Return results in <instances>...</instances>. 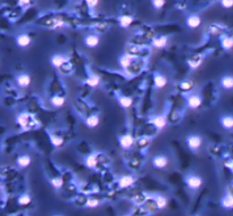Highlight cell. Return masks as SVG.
Listing matches in <instances>:
<instances>
[{
  "instance_id": "cell-1",
  "label": "cell",
  "mask_w": 233,
  "mask_h": 216,
  "mask_svg": "<svg viewBox=\"0 0 233 216\" xmlns=\"http://www.w3.org/2000/svg\"><path fill=\"white\" fill-rule=\"evenodd\" d=\"M204 183L202 178L199 175H195V174H190L185 178V184L186 187L190 189V190H198Z\"/></svg>"
},
{
  "instance_id": "cell-2",
  "label": "cell",
  "mask_w": 233,
  "mask_h": 216,
  "mask_svg": "<svg viewBox=\"0 0 233 216\" xmlns=\"http://www.w3.org/2000/svg\"><path fill=\"white\" fill-rule=\"evenodd\" d=\"M185 143L190 150H198L202 145V136L198 134H190L186 136Z\"/></svg>"
},
{
  "instance_id": "cell-3",
  "label": "cell",
  "mask_w": 233,
  "mask_h": 216,
  "mask_svg": "<svg viewBox=\"0 0 233 216\" xmlns=\"http://www.w3.org/2000/svg\"><path fill=\"white\" fill-rule=\"evenodd\" d=\"M32 118L33 116L31 114L26 113V112H22V113L18 114V116L16 117V122L18 123V125L22 127V129H28L33 123Z\"/></svg>"
},
{
  "instance_id": "cell-4",
  "label": "cell",
  "mask_w": 233,
  "mask_h": 216,
  "mask_svg": "<svg viewBox=\"0 0 233 216\" xmlns=\"http://www.w3.org/2000/svg\"><path fill=\"white\" fill-rule=\"evenodd\" d=\"M151 164H153V166H154L155 169H165V167L168 165L167 156L162 155V154L154 156V157H153V159H151Z\"/></svg>"
},
{
  "instance_id": "cell-5",
  "label": "cell",
  "mask_w": 233,
  "mask_h": 216,
  "mask_svg": "<svg viewBox=\"0 0 233 216\" xmlns=\"http://www.w3.org/2000/svg\"><path fill=\"white\" fill-rule=\"evenodd\" d=\"M135 61V56H133V55H131V54H129V52H126V54H124V55H122L121 57H120V61H118V63H120V65H121L122 68H124V70H129L131 67V65L133 64V61Z\"/></svg>"
},
{
  "instance_id": "cell-6",
  "label": "cell",
  "mask_w": 233,
  "mask_h": 216,
  "mask_svg": "<svg viewBox=\"0 0 233 216\" xmlns=\"http://www.w3.org/2000/svg\"><path fill=\"white\" fill-rule=\"evenodd\" d=\"M31 82H32V79L28 73H21V74L16 76V84L18 85L19 88L25 89V88L30 87Z\"/></svg>"
},
{
  "instance_id": "cell-7",
  "label": "cell",
  "mask_w": 233,
  "mask_h": 216,
  "mask_svg": "<svg viewBox=\"0 0 233 216\" xmlns=\"http://www.w3.org/2000/svg\"><path fill=\"white\" fill-rule=\"evenodd\" d=\"M118 142H120V146L123 148V149H130L131 147L134 145V138L129 134V133H126V134H123L122 136H120V139H118Z\"/></svg>"
},
{
  "instance_id": "cell-8",
  "label": "cell",
  "mask_w": 233,
  "mask_h": 216,
  "mask_svg": "<svg viewBox=\"0 0 233 216\" xmlns=\"http://www.w3.org/2000/svg\"><path fill=\"white\" fill-rule=\"evenodd\" d=\"M134 183H135L134 176H133V175H130V174L123 175V176H121L120 180H118V187L122 189L131 188Z\"/></svg>"
},
{
  "instance_id": "cell-9",
  "label": "cell",
  "mask_w": 233,
  "mask_h": 216,
  "mask_svg": "<svg viewBox=\"0 0 233 216\" xmlns=\"http://www.w3.org/2000/svg\"><path fill=\"white\" fill-rule=\"evenodd\" d=\"M31 42H32V39L26 33H22L16 37V44L19 48H28L31 44Z\"/></svg>"
},
{
  "instance_id": "cell-10",
  "label": "cell",
  "mask_w": 233,
  "mask_h": 216,
  "mask_svg": "<svg viewBox=\"0 0 233 216\" xmlns=\"http://www.w3.org/2000/svg\"><path fill=\"white\" fill-rule=\"evenodd\" d=\"M185 23H186V26L189 28H192V30H193V28H197L201 25V17L199 15L192 14L186 17Z\"/></svg>"
},
{
  "instance_id": "cell-11",
  "label": "cell",
  "mask_w": 233,
  "mask_h": 216,
  "mask_svg": "<svg viewBox=\"0 0 233 216\" xmlns=\"http://www.w3.org/2000/svg\"><path fill=\"white\" fill-rule=\"evenodd\" d=\"M151 124L154 125L157 130H163L167 125V118L165 115H157L151 119Z\"/></svg>"
},
{
  "instance_id": "cell-12",
  "label": "cell",
  "mask_w": 233,
  "mask_h": 216,
  "mask_svg": "<svg viewBox=\"0 0 233 216\" xmlns=\"http://www.w3.org/2000/svg\"><path fill=\"white\" fill-rule=\"evenodd\" d=\"M68 61V58L64 55H61V54H56V55H52L51 58H50V64H51L52 67H55V68H59L64 63Z\"/></svg>"
},
{
  "instance_id": "cell-13",
  "label": "cell",
  "mask_w": 233,
  "mask_h": 216,
  "mask_svg": "<svg viewBox=\"0 0 233 216\" xmlns=\"http://www.w3.org/2000/svg\"><path fill=\"white\" fill-rule=\"evenodd\" d=\"M167 77L163 75V74L157 73V74L154 75V87L156 89H163V88H165L167 85Z\"/></svg>"
},
{
  "instance_id": "cell-14",
  "label": "cell",
  "mask_w": 233,
  "mask_h": 216,
  "mask_svg": "<svg viewBox=\"0 0 233 216\" xmlns=\"http://www.w3.org/2000/svg\"><path fill=\"white\" fill-rule=\"evenodd\" d=\"M100 43V39L96 34H89L84 38V44L88 48H97Z\"/></svg>"
},
{
  "instance_id": "cell-15",
  "label": "cell",
  "mask_w": 233,
  "mask_h": 216,
  "mask_svg": "<svg viewBox=\"0 0 233 216\" xmlns=\"http://www.w3.org/2000/svg\"><path fill=\"white\" fill-rule=\"evenodd\" d=\"M202 103V99L198 94H192L188 98V107L190 109H197L199 108Z\"/></svg>"
},
{
  "instance_id": "cell-16",
  "label": "cell",
  "mask_w": 233,
  "mask_h": 216,
  "mask_svg": "<svg viewBox=\"0 0 233 216\" xmlns=\"http://www.w3.org/2000/svg\"><path fill=\"white\" fill-rule=\"evenodd\" d=\"M168 43V38L166 35H159L156 38L153 39V46L157 49H163L167 46Z\"/></svg>"
},
{
  "instance_id": "cell-17",
  "label": "cell",
  "mask_w": 233,
  "mask_h": 216,
  "mask_svg": "<svg viewBox=\"0 0 233 216\" xmlns=\"http://www.w3.org/2000/svg\"><path fill=\"white\" fill-rule=\"evenodd\" d=\"M202 61H204V57L201 55H195L190 59H188V65L192 70H197L202 64Z\"/></svg>"
},
{
  "instance_id": "cell-18",
  "label": "cell",
  "mask_w": 233,
  "mask_h": 216,
  "mask_svg": "<svg viewBox=\"0 0 233 216\" xmlns=\"http://www.w3.org/2000/svg\"><path fill=\"white\" fill-rule=\"evenodd\" d=\"M219 123L225 130H232L233 129V116L232 115H223L219 118Z\"/></svg>"
},
{
  "instance_id": "cell-19",
  "label": "cell",
  "mask_w": 233,
  "mask_h": 216,
  "mask_svg": "<svg viewBox=\"0 0 233 216\" xmlns=\"http://www.w3.org/2000/svg\"><path fill=\"white\" fill-rule=\"evenodd\" d=\"M31 162H32V158H31V156L30 155H21L17 158V160H16V164H17V166L18 167H21V169H26V167H28L30 166V164H31Z\"/></svg>"
},
{
  "instance_id": "cell-20",
  "label": "cell",
  "mask_w": 233,
  "mask_h": 216,
  "mask_svg": "<svg viewBox=\"0 0 233 216\" xmlns=\"http://www.w3.org/2000/svg\"><path fill=\"white\" fill-rule=\"evenodd\" d=\"M99 123H100V117H99V115H97V114H92V115H90V116L85 119V125H87L89 129L97 127L99 125Z\"/></svg>"
},
{
  "instance_id": "cell-21",
  "label": "cell",
  "mask_w": 233,
  "mask_h": 216,
  "mask_svg": "<svg viewBox=\"0 0 233 216\" xmlns=\"http://www.w3.org/2000/svg\"><path fill=\"white\" fill-rule=\"evenodd\" d=\"M133 21H134V18L132 16H130V15H122L121 17L118 18V24H120V26L122 28H127L132 25Z\"/></svg>"
},
{
  "instance_id": "cell-22",
  "label": "cell",
  "mask_w": 233,
  "mask_h": 216,
  "mask_svg": "<svg viewBox=\"0 0 233 216\" xmlns=\"http://www.w3.org/2000/svg\"><path fill=\"white\" fill-rule=\"evenodd\" d=\"M221 206L224 209H231L233 208V195L232 193H226L222 200H221Z\"/></svg>"
},
{
  "instance_id": "cell-23",
  "label": "cell",
  "mask_w": 233,
  "mask_h": 216,
  "mask_svg": "<svg viewBox=\"0 0 233 216\" xmlns=\"http://www.w3.org/2000/svg\"><path fill=\"white\" fill-rule=\"evenodd\" d=\"M221 87L225 90L233 89V75H224L221 79Z\"/></svg>"
},
{
  "instance_id": "cell-24",
  "label": "cell",
  "mask_w": 233,
  "mask_h": 216,
  "mask_svg": "<svg viewBox=\"0 0 233 216\" xmlns=\"http://www.w3.org/2000/svg\"><path fill=\"white\" fill-rule=\"evenodd\" d=\"M99 83H100V76L97 75V74H93V73L89 74V76L87 77V80H85V84L91 87V88L98 87Z\"/></svg>"
},
{
  "instance_id": "cell-25",
  "label": "cell",
  "mask_w": 233,
  "mask_h": 216,
  "mask_svg": "<svg viewBox=\"0 0 233 216\" xmlns=\"http://www.w3.org/2000/svg\"><path fill=\"white\" fill-rule=\"evenodd\" d=\"M155 205L158 209H165L168 205V200L167 198L163 196V195H158L155 197Z\"/></svg>"
},
{
  "instance_id": "cell-26",
  "label": "cell",
  "mask_w": 233,
  "mask_h": 216,
  "mask_svg": "<svg viewBox=\"0 0 233 216\" xmlns=\"http://www.w3.org/2000/svg\"><path fill=\"white\" fill-rule=\"evenodd\" d=\"M50 103H51V106H54V107L61 108L66 103V98L63 97V96L56 94V96H54V97L50 98Z\"/></svg>"
},
{
  "instance_id": "cell-27",
  "label": "cell",
  "mask_w": 233,
  "mask_h": 216,
  "mask_svg": "<svg viewBox=\"0 0 233 216\" xmlns=\"http://www.w3.org/2000/svg\"><path fill=\"white\" fill-rule=\"evenodd\" d=\"M221 46L224 50H231L233 48V37L231 35H224L221 39Z\"/></svg>"
},
{
  "instance_id": "cell-28",
  "label": "cell",
  "mask_w": 233,
  "mask_h": 216,
  "mask_svg": "<svg viewBox=\"0 0 233 216\" xmlns=\"http://www.w3.org/2000/svg\"><path fill=\"white\" fill-rule=\"evenodd\" d=\"M118 103L122 108L124 109H129V108L133 105V98L129 97V96H122L118 98Z\"/></svg>"
},
{
  "instance_id": "cell-29",
  "label": "cell",
  "mask_w": 233,
  "mask_h": 216,
  "mask_svg": "<svg viewBox=\"0 0 233 216\" xmlns=\"http://www.w3.org/2000/svg\"><path fill=\"white\" fill-rule=\"evenodd\" d=\"M97 165H98V157H97V155L91 154V155H89L85 158V166L88 169H96Z\"/></svg>"
},
{
  "instance_id": "cell-30",
  "label": "cell",
  "mask_w": 233,
  "mask_h": 216,
  "mask_svg": "<svg viewBox=\"0 0 233 216\" xmlns=\"http://www.w3.org/2000/svg\"><path fill=\"white\" fill-rule=\"evenodd\" d=\"M195 87V82L192 80H183L179 83V89L181 91H189Z\"/></svg>"
},
{
  "instance_id": "cell-31",
  "label": "cell",
  "mask_w": 233,
  "mask_h": 216,
  "mask_svg": "<svg viewBox=\"0 0 233 216\" xmlns=\"http://www.w3.org/2000/svg\"><path fill=\"white\" fill-rule=\"evenodd\" d=\"M31 201H32V198H31V196H30L28 193L21 195L18 197V199H17V202H18V205H21V206H28V205L31 204Z\"/></svg>"
},
{
  "instance_id": "cell-32",
  "label": "cell",
  "mask_w": 233,
  "mask_h": 216,
  "mask_svg": "<svg viewBox=\"0 0 233 216\" xmlns=\"http://www.w3.org/2000/svg\"><path fill=\"white\" fill-rule=\"evenodd\" d=\"M73 68H74V66H73V64H71V61L70 59L66 61V63H64L63 65L58 68V70H61L63 74H66V75H68L70 73H72V70H73Z\"/></svg>"
},
{
  "instance_id": "cell-33",
  "label": "cell",
  "mask_w": 233,
  "mask_h": 216,
  "mask_svg": "<svg viewBox=\"0 0 233 216\" xmlns=\"http://www.w3.org/2000/svg\"><path fill=\"white\" fill-rule=\"evenodd\" d=\"M149 143H150L149 136H141L140 139H138V140L134 142V145L138 147V148H145V147H147Z\"/></svg>"
},
{
  "instance_id": "cell-34",
  "label": "cell",
  "mask_w": 233,
  "mask_h": 216,
  "mask_svg": "<svg viewBox=\"0 0 233 216\" xmlns=\"http://www.w3.org/2000/svg\"><path fill=\"white\" fill-rule=\"evenodd\" d=\"M50 140H51V143L54 147H61L64 145V139L61 136H55V134H50Z\"/></svg>"
},
{
  "instance_id": "cell-35",
  "label": "cell",
  "mask_w": 233,
  "mask_h": 216,
  "mask_svg": "<svg viewBox=\"0 0 233 216\" xmlns=\"http://www.w3.org/2000/svg\"><path fill=\"white\" fill-rule=\"evenodd\" d=\"M50 183H51L52 188L61 189V187H63V184H64V180H63V178H61V176H56V178H51Z\"/></svg>"
},
{
  "instance_id": "cell-36",
  "label": "cell",
  "mask_w": 233,
  "mask_h": 216,
  "mask_svg": "<svg viewBox=\"0 0 233 216\" xmlns=\"http://www.w3.org/2000/svg\"><path fill=\"white\" fill-rule=\"evenodd\" d=\"M99 205H100V201H99L98 199H96V198H90L85 202V206L88 207V208H96Z\"/></svg>"
},
{
  "instance_id": "cell-37",
  "label": "cell",
  "mask_w": 233,
  "mask_h": 216,
  "mask_svg": "<svg viewBox=\"0 0 233 216\" xmlns=\"http://www.w3.org/2000/svg\"><path fill=\"white\" fill-rule=\"evenodd\" d=\"M166 4V0H151V5L154 7L155 9H162L164 6Z\"/></svg>"
},
{
  "instance_id": "cell-38",
  "label": "cell",
  "mask_w": 233,
  "mask_h": 216,
  "mask_svg": "<svg viewBox=\"0 0 233 216\" xmlns=\"http://www.w3.org/2000/svg\"><path fill=\"white\" fill-rule=\"evenodd\" d=\"M219 4L225 9H230V8L233 7V0H221Z\"/></svg>"
},
{
  "instance_id": "cell-39",
  "label": "cell",
  "mask_w": 233,
  "mask_h": 216,
  "mask_svg": "<svg viewBox=\"0 0 233 216\" xmlns=\"http://www.w3.org/2000/svg\"><path fill=\"white\" fill-rule=\"evenodd\" d=\"M84 1L89 7V9H94L99 4V0H84Z\"/></svg>"
},
{
  "instance_id": "cell-40",
  "label": "cell",
  "mask_w": 233,
  "mask_h": 216,
  "mask_svg": "<svg viewBox=\"0 0 233 216\" xmlns=\"http://www.w3.org/2000/svg\"><path fill=\"white\" fill-rule=\"evenodd\" d=\"M209 31L212 33H214V34H216V33H218L221 30H219V25L218 24H216V23H213V24H210V26H209Z\"/></svg>"
},
{
  "instance_id": "cell-41",
  "label": "cell",
  "mask_w": 233,
  "mask_h": 216,
  "mask_svg": "<svg viewBox=\"0 0 233 216\" xmlns=\"http://www.w3.org/2000/svg\"><path fill=\"white\" fill-rule=\"evenodd\" d=\"M30 5H32L31 0H18V6L23 7V8H26Z\"/></svg>"
},
{
  "instance_id": "cell-42",
  "label": "cell",
  "mask_w": 233,
  "mask_h": 216,
  "mask_svg": "<svg viewBox=\"0 0 233 216\" xmlns=\"http://www.w3.org/2000/svg\"><path fill=\"white\" fill-rule=\"evenodd\" d=\"M225 165L228 169H233V159H228V162H225Z\"/></svg>"
}]
</instances>
